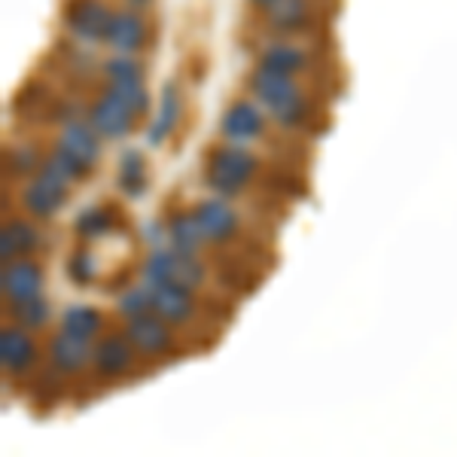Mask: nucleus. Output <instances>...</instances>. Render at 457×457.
<instances>
[{
	"label": "nucleus",
	"instance_id": "1",
	"mask_svg": "<svg viewBox=\"0 0 457 457\" xmlns=\"http://www.w3.org/2000/svg\"><path fill=\"white\" fill-rule=\"evenodd\" d=\"M245 95L260 104L265 113L287 131H302V135H314L323 125V95L317 92V83L299 77H287L265 68H253L241 79Z\"/></svg>",
	"mask_w": 457,
	"mask_h": 457
},
{
	"label": "nucleus",
	"instance_id": "2",
	"mask_svg": "<svg viewBox=\"0 0 457 457\" xmlns=\"http://www.w3.org/2000/svg\"><path fill=\"white\" fill-rule=\"evenodd\" d=\"M245 46L253 68L312 79V83L329 71V49L320 43V37H281L253 31L245 40Z\"/></svg>",
	"mask_w": 457,
	"mask_h": 457
},
{
	"label": "nucleus",
	"instance_id": "3",
	"mask_svg": "<svg viewBox=\"0 0 457 457\" xmlns=\"http://www.w3.org/2000/svg\"><path fill=\"white\" fill-rule=\"evenodd\" d=\"M260 171H262V159L247 144H232L220 137L202 156L204 187L213 195H223V198L245 195L253 187L256 177H260Z\"/></svg>",
	"mask_w": 457,
	"mask_h": 457
},
{
	"label": "nucleus",
	"instance_id": "4",
	"mask_svg": "<svg viewBox=\"0 0 457 457\" xmlns=\"http://www.w3.org/2000/svg\"><path fill=\"white\" fill-rule=\"evenodd\" d=\"M333 10V0H271L262 10H250V25L260 34L323 37Z\"/></svg>",
	"mask_w": 457,
	"mask_h": 457
},
{
	"label": "nucleus",
	"instance_id": "5",
	"mask_svg": "<svg viewBox=\"0 0 457 457\" xmlns=\"http://www.w3.org/2000/svg\"><path fill=\"white\" fill-rule=\"evenodd\" d=\"M144 281L180 284L202 293L208 287V265L198 253H183L177 247H159L144 260Z\"/></svg>",
	"mask_w": 457,
	"mask_h": 457
},
{
	"label": "nucleus",
	"instance_id": "6",
	"mask_svg": "<svg viewBox=\"0 0 457 457\" xmlns=\"http://www.w3.org/2000/svg\"><path fill=\"white\" fill-rule=\"evenodd\" d=\"M101 46L122 55H146L156 46V21H153L150 10L116 6Z\"/></svg>",
	"mask_w": 457,
	"mask_h": 457
},
{
	"label": "nucleus",
	"instance_id": "7",
	"mask_svg": "<svg viewBox=\"0 0 457 457\" xmlns=\"http://www.w3.org/2000/svg\"><path fill=\"white\" fill-rule=\"evenodd\" d=\"M271 116L256 104L250 95H238L223 107L220 113V137L232 144H256V141H269V129H271Z\"/></svg>",
	"mask_w": 457,
	"mask_h": 457
},
{
	"label": "nucleus",
	"instance_id": "8",
	"mask_svg": "<svg viewBox=\"0 0 457 457\" xmlns=\"http://www.w3.org/2000/svg\"><path fill=\"white\" fill-rule=\"evenodd\" d=\"M86 120L98 129V135L104 141H122V137H129L141 125V116L104 83L86 101Z\"/></svg>",
	"mask_w": 457,
	"mask_h": 457
},
{
	"label": "nucleus",
	"instance_id": "9",
	"mask_svg": "<svg viewBox=\"0 0 457 457\" xmlns=\"http://www.w3.org/2000/svg\"><path fill=\"white\" fill-rule=\"evenodd\" d=\"M113 12L116 6L110 0H64L62 25L73 40L86 43V46H98V43H104Z\"/></svg>",
	"mask_w": 457,
	"mask_h": 457
},
{
	"label": "nucleus",
	"instance_id": "10",
	"mask_svg": "<svg viewBox=\"0 0 457 457\" xmlns=\"http://www.w3.org/2000/svg\"><path fill=\"white\" fill-rule=\"evenodd\" d=\"M141 351L131 345V338L125 333H104L101 338H95L92 348V370L101 381H120L129 378L135 372Z\"/></svg>",
	"mask_w": 457,
	"mask_h": 457
},
{
	"label": "nucleus",
	"instance_id": "11",
	"mask_svg": "<svg viewBox=\"0 0 457 457\" xmlns=\"http://www.w3.org/2000/svg\"><path fill=\"white\" fill-rule=\"evenodd\" d=\"M122 333L131 338L144 360H159V357H174L177 353V333L174 327L159 317L156 312L141 314V317H129L122 327Z\"/></svg>",
	"mask_w": 457,
	"mask_h": 457
},
{
	"label": "nucleus",
	"instance_id": "12",
	"mask_svg": "<svg viewBox=\"0 0 457 457\" xmlns=\"http://www.w3.org/2000/svg\"><path fill=\"white\" fill-rule=\"evenodd\" d=\"M150 284V296H153V312L159 317H165L171 327H195L204 317V308L198 302V293L180 284H159V281H146Z\"/></svg>",
	"mask_w": 457,
	"mask_h": 457
},
{
	"label": "nucleus",
	"instance_id": "13",
	"mask_svg": "<svg viewBox=\"0 0 457 457\" xmlns=\"http://www.w3.org/2000/svg\"><path fill=\"white\" fill-rule=\"evenodd\" d=\"M71 193L73 189L64 187L62 180L37 171L34 177H28L25 187H21V208L34 220H53L55 213L68 204Z\"/></svg>",
	"mask_w": 457,
	"mask_h": 457
},
{
	"label": "nucleus",
	"instance_id": "14",
	"mask_svg": "<svg viewBox=\"0 0 457 457\" xmlns=\"http://www.w3.org/2000/svg\"><path fill=\"white\" fill-rule=\"evenodd\" d=\"M198 223H202L204 235H208L211 245H232L241 235V213L228 198L223 195H211L193 204Z\"/></svg>",
	"mask_w": 457,
	"mask_h": 457
},
{
	"label": "nucleus",
	"instance_id": "15",
	"mask_svg": "<svg viewBox=\"0 0 457 457\" xmlns=\"http://www.w3.org/2000/svg\"><path fill=\"white\" fill-rule=\"evenodd\" d=\"M40 360V345L34 342L31 329L19 323H6L0 329V366L6 375H25L31 372Z\"/></svg>",
	"mask_w": 457,
	"mask_h": 457
},
{
	"label": "nucleus",
	"instance_id": "16",
	"mask_svg": "<svg viewBox=\"0 0 457 457\" xmlns=\"http://www.w3.org/2000/svg\"><path fill=\"white\" fill-rule=\"evenodd\" d=\"M101 141H104V137L98 135V129H95L86 116H77V120L58 125V135H55V146H62L64 153H71L73 159L83 162L88 171L98 168V162H101V150H104Z\"/></svg>",
	"mask_w": 457,
	"mask_h": 457
},
{
	"label": "nucleus",
	"instance_id": "17",
	"mask_svg": "<svg viewBox=\"0 0 457 457\" xmlns=\"http://www.w3.org/2000/svg\"><path fill=\"white\" fill-rule=\"evenodd\" d=\"M43 284H46V275H43L40 262L28 260V256L4 262V271H0V293H4V302H25V299L43 296Z\"/></svg>",
	"mask_w": 457,
	"mask_h": 457
},
{
	"label": "nucleus",
	"instance_id": "18",
	"mask_svg": "<svg viewBox=\"0 0 457 457\" xmlns=\"http://www.w3.org/2000/svg\"><path fill=\"white\" fill-rule=\"evenodd\" d=\"M92 348H95V342H86V338H77V336L64 333V329H58L46 342L49 366H53L58 375H79L92 366Z\"/></svg>",
	"mask_w": 457,
	"mask_h": 457
},
{
	"label": "nucleus",
	"instance_id": "19",
	"mask_svg": "<svg viewBox=\"0 0 457 457\" xmlns=\"http://www.w3.org/2000/svg\"><path fill=\"white\" fill-rule=\"evenodd\" d=\"M183 110H187V98H183V88L174 83H165L162 86V95H159V107L150 120V129H146V144L150 146H162L168 137L177 131V125L183 120Z\"/></svg>",
	"mask_w": 457,
	"mask_h": 457
},
{
	"label": "nucleus",
	"instance_id": "20",
	"mask_svg": "<svg viewBox=\"0 0 457 457\" xmlns=\"http://www.w3.org/2000/svg\"><path fill=\"white\" fill-rule=\"evenodd\" d=\"M40 247H43V232L34 223V217L31 220L12 217L0 228V260L4 262H12L19 256H34Z\"/></svg>",
	"mask_w": 457,
	"mask_h": 457
},
{
	"label": "nucleus",
	"instance_id": "21",
	"mask_svg": "<svg viewBox=\"0 0 457 457\" xmlns=\"http://www.w3.org/2000/svg\"><path fill=\"white\" fill-rule=\"evenodd\" d=\"M122 220V211L116 208V204H88L77 213V220H73V232L79 235V241L88 245V241H101L107 238V235L116 232V226H120Z\"/></svg>",
	"mask_w": 457,
	"mask_h": 457
},
{
	"label": "nucleus",
	"instance_id": "22",
	"mask_svg": "<svg viewBox=\"0 0 457 457\" xmlns=\"http://www.w3.org/2000/svg\"><path fill=\"white\" fill-rule=\"evenodd\" d=\"M165 232H168V238H171V247L183 250V253H202V250L211 245L193 208H189V211L180 208V211L168 213Z\"/></svg>",
	"mask_w": 457,
	"mask_h": 457
},
{
	"label": "nucleus",
	"instance_id": "23",
	"mask_svg": "<svg viewBox=\"0 0 457 457\" xmlns=\"http://www.w3.org/2000/svg\"><path fill=\"white\" fill-rule=\"evenodd\" d=\"M101 83L104 86H129V83H146L150 79V68H146L144 55H122L110 53L101 62Z\"/></svg>",
	"mask_w": 457,
	"mask_h": 457
},
{
	"label": "nucleus",
	"instance_id": "24",
	"mask_svg": "<svg viewBox=\"0 0 457 457\" xmlns=\"http://www.w3.org/2000/svg\"><path fill=\"white\" fill-rule=\"evenodd\" d=\"M104 323H107V317L95 305H71L62 312L58 329H64V333H71L77 338H86V342H95V338L104 336Z\"/></svg>",
	"mask_w": 457,
	"mask_h": 457
},
{
	"label": "nucleus",
	"instance_id": "25",
	"mask_svg": "<svg viewBox=\"0 0 457 457\" xmlns=\"http://www.w3.org/2000/svg\"><path fill=\"white\" fill-rule=\"evenodd\" d=\"M116 183L125 195L141 198L150 189V165H146L141 150H125L116 165Z\"/></svg>",
	"mask_w": 457,
	"mask_h": 457
},
{
	"label": "nucleus",
	"instance_id": "26",
	"mask_svg": "<svg viewBox=\"0 0 457 457\" xmlns=\"http://www.w3.org/2000/svg\"><path fill=\"white\" fill-rule=\"evenodd\" d=\"M4 305H6V314L12 317V323L31 329V333L46 329L49 320H53V305H49L43 296H34V299H25V302H4Z\"/></svg>",
	"mask_w": 457,
	"mask_h": 457
},
{
	"label": "nucleus",
	"instance_id": "27",
	"mask_svg": "<svg viewBox=\"0 0 457 457\" xmlns=\"http://www.w3.org/2000/svg\"><path fill=\"white\" fill-rule=\"evenodd\" d=\"M43 159L46 156H40V150L34 144H12L4 153V168L28 180V177H34L43 168Z\"/></svg>",
	"mask_w": 457,
	"mask_h": 457
},
{
	"label": "nucleus",
	"instance_id": "28",
	"mask_svg": "<svg viewBox=\"0 0 457 457\" xmlns=\"http://www.w3.org/2000/svg\"><path fill=\"white\" fill-rule=\"evenodd\" d=\"M64 271H68V278L77 287H88L95 278H98V262H95L92 250H88L86 245H79L68 256V262H64Z\"/></svg>",
	"mask_w": 457,
	"mask_h": 457
},
{
	"label": "nucleus",
	"instance_id": "29",
	"mask_svg": "<svg viewBox=\"0 0 457 457\" xmlns=\"http://www.w3.org/2000/svg\"><path fill=\"white\" fill-rule=\"evenodd\" d=\"M116 312H120L122 320L129 317H141V314H150L153 312V296H150V284H137V287H129L125 293H120L116 299Z\"/></svg>",
	"mask_w": 457,
	"mask_h": 457
},
{
	"label": "nucleus",
	"instance_id": "30",
	"mask_svg": "<svg viewBox=\"0 0 457 457\" xmlns=\"http://www.w3.org/2000/svg\"><path fill=\"white\" fill-rule=\"evenodd\" d=\"M120 6H135V10H150L153 0H120Z\"/></svg>",
	"mask_w": 457,
	"mask_h": 457
},
{
	"label": "nucleus",
	"instance_id": "31",
	"mask_svg": "<svg viewBox=\"0 0 457 457\" xmlns=\"http://www.w3.org/2000/svg\"><path fill=\"white\" fill-rule=\"evenodd\" d=\"M271 0H247V10H262V6H269Z\"/></svg>",
	"mask_w": 457,
	"mask_h": 457
}]
</instances>
